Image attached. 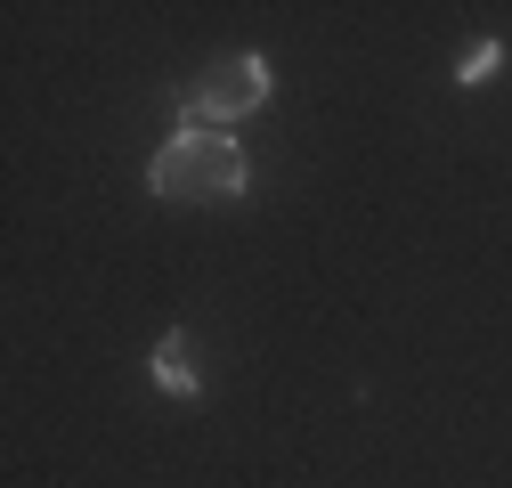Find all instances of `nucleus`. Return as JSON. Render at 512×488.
<instances>
[{"instance_id":"7ed1b4c3","label":"nucleus","mask_w":512,"mask_h":488,"mask_svg":"<svg viewBox=\"0 0 512 488\" xmlns=\"http://www.w3.org/2000/svg\"><path fill=\"white\" fill-rule=\"evenodd\" d=\"M155 383H163L171 399H196V391H204V375H196V342H187V334H163V342H155Z\"/></svg>"},{"instance_id":"20e7f679","label":"nucleus","mask_w":512,"mask_h":488,"mask_svg":"<svg viewBox=\"0 0 512 488\" xmlns=\"http://www.w3.org/2000/svg\"><path fill=\"white\" fill-rule=\"evenodd\" d=\"M496 66H504V41H472V49H464V66H456V82H464V90H480Z\"/></svg>"},{"instance_id":"f257e3e1","label":"nucleus","mask_w":512,"mask_h":488,"mask_svg":"<svg viewBox=\"0 0 512 488\" xmlns=\"http://www.w3.org/2000/svg\"><path fill=\"white\" fill-rule=\"evenodd\" d=\"M147 188L163 204H228V196L252 188V155L228 131H196V122H179V131L155 147V163H147Z\"/></svg>"},{"instance_id":"f03ea898","label":"nucleus","mask_w":512,"mask_h":488,"mask_svg":"<svg viewBox=\"0 0 512 488\" xmlns=\"http://www.w3.org/2000/svg\"><path fill=\"white\" fill-rule=\"evenodd\" d=\"M261 106H269V57L236 49V57H212V66L196 74V90L179 98V122H196V131H228V122L261 114Z\"/></svg>"}]
</instances>
